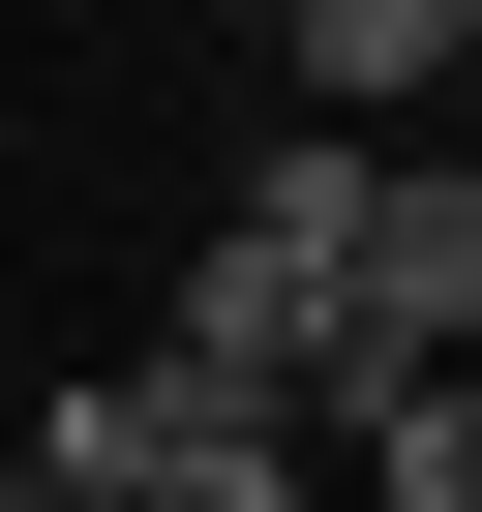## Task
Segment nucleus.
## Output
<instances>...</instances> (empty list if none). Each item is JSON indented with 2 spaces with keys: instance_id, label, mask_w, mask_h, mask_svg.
Instances as JSON below:
<instances>
[{
  "instance_id": "obj_1",
  "label": "nucleus",
  "mask_w": 482,
  "mask_h": 512,
  "mask_svg": "<svg viewBox=\"0 0 482 512\" xmlns=\"http://www.w3.org/2000/svg\"><path fill=\"white\" fill-rule=\"evenodd\" d=\"M31 452H61V512H302V422H272V392H211L181 332H151V362H91Z\"/></svg>"
},
{
  "instance_id": "obj_2",
  "label": "nucleus",
  "mask_w": 482,
  "mask_h": 512,
  "mask_svg": "<svg viewBox=\"0 0 482 512\" xmlns=\"http://www.w3.org/2000/svg\"><path fill=\"white\" fill-rule=\"evenodd\" d=\"M362 362H482V181L452 151L362 181Z\"/></svg>"
},
{
  "instance_id": "obj_3",
  "label": "nucleus",
  "mask_w": 482,
  "mask_h": 512,
  "mask_svg": "<svg viewBox=\"0 0 482 512\" xmlns=\"http://www.w3.org/2000/svg\"><path fill=\"white\" fill-rule=\"evenodd\" d=\"M241 31L302 61V121H392V91H452V61H482L452 0H241Z\"/></svg>"
},
{
  "instance_id": "obj_4",
  "label": "nucleus",
  "mask_w": 482,
  "mask_h": 512,
  "mask_svg": "<svg viewBox=\"0 0 482 512\" xmlns=\"http://www.w3.org/2000/svg\"><path fill=\"white\" fill-rule=\"evenodd\" d=\"M332 452H362V512H482V362H422V392H362Z\"/></svg>"
},
{
  "instance_id": "obj_5",
  "label": "nucleus",
  "mask_w": 482,
  "mask_h": 512,
  "mask_svg": "<svg viewBox=\"0 0 482 512\" xmlns=\"http://www.w3.org/2000/svg\"><path fill=\"white\" fill-rule=\"evenodd\" d=\"M0 512H61V452H0Z\"/></svg>"
},
{
  "instance_id": "obj_6",
  "label": "nucleus",
  "mask_w": 482,
  "mask_h": 512,
  "mask_svg": "<svg viewBox=\"0 0 482 512\" xmlns=\"http://www.w3.org/2000/svg\"><path fill=\"white\" fill-rule=\"evenodd\" d=\"M452 31H482V0H452Z\"/></svg>"
}]
</instances>
